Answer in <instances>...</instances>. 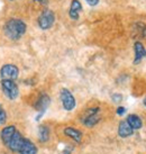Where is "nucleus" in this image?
Instances as JSON below:
<instances>
[{
  "mask_svg": "<svg viewBox=\"0 0 146 154\" xmlns=\"http://www.w3.org/2000/svg\"><path fill=\"white\" fill-rule=\"evenodd\" d=\"M27 26L25 22L19 18H10L8 19L4 26V33L6 37L11 41H18L22 38L23 35L26 33Z\"/></svg>",
  "mask_w": 146,
  "mask_h": 154,
  "instance_id": "obj_1",
  "label": "nucleus"
},
{
  "mask_svg": "<svg viewBox=\"0 0 146 154\" xmlns=\"http://www.w3.org/2000/svg\"><path fill=\"white\" fill-rule=\"evenodd\" d=\"M99 111H100V109L98 107L87 109L83 117H82V124L87 127H93L95 125H97L100 122Z\"/></svg>",
  "mask_w": 146,
  "mask_h": 154,
  "instance_id": "obj_2",
  "label": "nucleus"
},
{
  "mask_svg": "<svg viewBox=\"0 0 146 154\" xmlns=\"http://www.w3.org/2000/svg\"><path fill=\"white\" fill-rule=\"evenodd\" d=\"M55 22V14L52 11L51 9H45L42 11V14L39 15L38 17V26L41 29L43 30H47L50 29L53 24Z\"/></svg>",
  "mask_w": 146,
  "mask_h": 154,
  "instance_id": "obj_3",
  "label": "nucleus"
},
{
  "mask_svg": "<svg viewBox=\"0 0 146 154\" xmlns=\"http://www.w3.org/2000/svg\"><path fill=\"white\" fill-rule=\"evenodd\" d=\"M60 98H61V103H62V106L66 111H72L75 106H77V101H75V98L72 94V92L70 91L69 89L66 88H63L61 89L60 91Z\"/></svg>",
  "mask_w": 146,
  "mask_h": 154,
  "instance_id": "obj_4",
  "label": "nucleus"
},
{
  "mask_svg": "<svg viewBox=\"0 0 146 154\" xmlns=\"http://www.w3.org/2000/svg\"><path fill=\"white\" fill-rule=\"evenodd\" d=\"M1 88L6 97L10 100H15L19 94L17 83L13 80H1Z\"/></svg>",
  "mask_w": 146,
  "mask_h": 154,
  "instance_id": "obj_5",
  "label": "nucleus"
},
{
  "mask_svg": "<svg viewBox=\"0 0 146 154\" xmlns=\"http://www.w3.org/2000/svg\"><path fill=\"white\" fill-rule=\"evenodd\" d=\"M19 75V70L15 64H5L0 69V77L2 80H13L15 81Z\"/></svg>",
  "mask_w": 146,
  "mask_h": 154,
  "instance_id": "obj_6",
  "label": "nucleus"
},
{
  "mask_svg": "<svg viewBox=\"0 0 146 154\" xmlns=\"http://www.w3.org/2000/svg\"><path fill=\"white\" fill-rule=\"evenodd\" d=\"M50 103H51V98H50V96L46 94H42L39 96V98L37 99V101L35 103V109L38 111L39 115L37 116V118L36 119L38 120L39 117L43 115L45 110L47 109V107L50 106Z\"/></svg>",
  "mask_w": 146,
  "mask_h": 154,
  "instance_id": "obj_7",
  "label": "nucleus"
},
{
  "mask_svg": "<svg viewBox=\"0 0 146 154\" xmlns=\"http://www.w3.org/2000/svg\"><path fill=\"white\" fill-rule=\"evenodd\" d=\"M24 140H25V137L22 135V133L18 132V131H16V132H15V134L13 135V137H11L10 142H9V144L7 145V147H8L11 152L18 153V150L20 149V146H22Z\"/></svg>",
  "mask_w": 146,
  "mask_h": 154,
  "instance_id": "obj_8",
  "label": "nucleus"
},
{
  "mask_svg": "<svg viewBox=\"0 0 146 154\" xmlns=\"http://www.w3.org/2000/svg\"><path fill=\"white\" fill-rule=\"evenodd\" d=\"M134 52H135V57H134V64H138L146 57V48L142 44V42H135L134 44Z\"/></svg>",
  "mask_w": 146,
  "mask_h": 154,
  "instance_id": "obj_9",
  "label": "nucleus"
},
{
  "mask_svg": "<svg viewBox=\"0 0 146 154\" xmlns=\"http://www.w3.org/2000/svg\"><path fill=\"white\" fill-rule=\"evenodd\" d=\"M37 152H38L37 146L28 138L24 140L20 149L18 150V154H37Z\"/></svg>",
  "mask_w": 146,
  "mask_h": 154,
  "instance_id": "obj_10",
  "label": "nucleus"
},
{
  "mask_svg": "<svg viewBox=\"0 0 146 154\" xmlns=\"http://www.w3.org/2000/svg\"><path fill=\"white\" fill-rule=\"evenodd\" d=\"M16 131H17V129H16V127H15L14 125L5 126L4 128L1 129V132H0V138H1L2 143H4L6 146L9 144V142H10L11 137H13V135L15 134Z\"/></svg>",
  "mask_w": 146,
  "mask_h": 154,
  "instance_id": "obj_11",
  "label": "nucleus"
},
{
  "mask_svg": "<svg viewBox=\"0 0 146 154\" xmlns=\"http://www.w3.org/2000/svg\"><path fill=\"white\" fill-rule=\"evenodd\" d=\"M134 134V129L130 127V125L127 123V120H121L118 125V135L121 138H127Z\"/></svg>",
  "mask_w": 146,
  "mask_h": 154,
  "instance_id": "obj_12",
  "label": "nucleus"
},
{
  "mask_svg": "<svg viewBox=\"0 0 146 154\" xmlns=\"http://www.w3.org/2000/svg\"><path fill=\"white\" fill-rule=\"evenodd\" d=\"M64 135L65 136L70 137L71 140L75 142V143H81L82 141V132L79 131V129L74 128L72 126H69V127H65L64 128Z\"/></svg>",
  "mask_w": 146,
  "mask_h": 154,
  "instance_id": "obj_13",
  "label": "nucleus"
},
{
  "mask_svg": "<svg viewBox=\"0 0 146 154\" xmlns=\"http://www.w3.org/2000/svg\"><path fill=\"white\" fill-rule=\"evenodd\" d=\"M82 10V5L79 0H72L71 2V6H70V10H69V16L71 19L73 20H78L79 19V15H80V11Z\"/></svg>",
  "mask_w": 146,
  "mask_h": 154,
  "instance_id": "obj_14",
  "label": "nucleus"
},
{
  "mask_svg": "<svg viewBox=\"0 0 146 154\" xmlns=\"http://www.w3.org/2000/svg\"><path fill=\"white\" fill-rule=\"evenodd\" d=\"M127 123L130 125V127L135 131V129H141L143 127V122L141 119V117L135 114H130V115L127 116Z\"/></svg>",
  "mask_w": 146,
  "mask_h": 154,
  "instance_id": "obj_15",
  "label": "nucleus"
},
{
  "mask_svg": "<svg viewBox=\"0 0 146 154\" xmlns=\"http://www.w3.org/2000/svg\"><path fill=\"white\" fill-rule=\"evenodd\" d=\"M50 140V128L46 125H41L38 127V141L41 143H46Z\"/></svg>",
  "mask_w": 146,
  "mask_h": 154,
  "instance_id": "obj_16",
  "label": "nucleus"
},
{
  "mask_svg": "<svg viewBox=\"0 0 146 154\" xmlns=\"http://www.w3.org/2000/svg\"><path fill=\"white\" fill-rule=\"evenodd\" d=\"M134 30H136L138 36H146V25L144 23H137L134 25Z\"/></svg>",
  "mask_w": 146,
  "mask_h": 154,
  "instance_id": "obj_17",
  "label": "nucleus"
},
{
  "mask_svg": "<svg viewBox=\"0 0 146 154\" xmlns=\"http://www.w3.org/2000/svg\"><path fill=\"white\" fill-rule=\"evenodd\" d=\"M6 120H7V114H6V111H5L4 108L0 106V126H1V125H5Z\"/></svg>",
  "mask_w": 146,
  "mask_h": 154,
  "instance_id": "obj_18",
  "label": "nucleus"
},
{
  "mask_svg": "<svg viewBox=\"0 0 146 154\" xmlns=\"http://www.w3.org/2000/svg\"><path fill=\"white\" fill-rule=\"evenodd\" d=\"M111 99L114 103H120L121 100H123V96L119 94H115L111 96Z\"/></svg>",
  "mask_w": 146,
  "mask_h": 154,
  "instance_id": "obj_19",
  "label": "nucleus"
},
{
  "mask_svg": "<svg viewBox=\"0 0 146 154\" xmlns=\"http://www.w3.org/2000/svg\"><path fill=\"white\" fill-rule=\"evenodd\" d=\"M86 1L87 4L91 6V7H95V6H97L99 4V0H86Z\"/></svg>",
  "mask_w": 146,
  "mask_h": 154,
  "instance_id": "obj_20",
  "label": "nucleus"
},
{
  "mask_svg": "<svg viewBox=\"0 0 146 154\" xmlns=\"http://www.w3.org/2000/svg\"><path fill=\"white\" fill-rule=\"evenodd\" d=\"M125 112H126V108L125 107H118L117 108V115L123 116Z\"/></svg>",
  "mask_w": 146,
  "mask_h": 154,
  "instance_id": "obj_21",
  "label": "nucleus"
},
{
  "mask_svg": "<svg viewBox=\"0 0 146 154\" xmlns=\"http://www.w3.org/2000/svg\"><path fill=\"white\" fill-rule=\"evenodd\" d=\"M73 151V146H66L62 154H70Z\"/></svg>",
  "mask_w": 146,
  "mask_h": 154,
  "instance_id": "obj_22",
  "label": "nucleus"
},
{
  "mask_svg": "<svg viewBox=\"0 0 146 154\" xmlns=\"http://www.w3.org/2000/svg\"><path fill=\"white\" fill-rule=\"evenodd\" d=\"M33 1H35V2H44L45 0H33Z\"/></svg>",
  "mask_w": 146,
  "mask_h": 154,
  "instance_id": "obj_23",
  "label": "nucleus"
},
{
  "mask_svg": "<svg viewBox=\"0 0 146 154\" xmlns=\"http://www.w3.org/2000/svg\"><path fill=\"white\" fill-rule=\"evenodd\" d=\"M143 103H144V106H145V107H146V98L144 99V101H143Z\"/></svg>",
  "mask_w": 146,
  "mask_h": 154,
  "instance_id": "obj_24",
  "label": "nucleus"
},
{
  "mask_svg": "<svg viewBox=\"0 0 146 154\" xmlns=\"http://www.w3.org/2000/svg\"><path fill=\"white\" fill-rule=\"evenodd\" d=\"M11 1H13V0H11Z\"/></svg>",
  "mask_w": 146,
  "mask_h": 154,
  "instance_id": "obj_25",
  "label": "nucleus"
},
{
  "mask_svg": "<svg viewBox=\"0 0 146 154\" xmlns=\"http://www.w3.org/2000/svg\"><path fill=\"white\" fill-rule=\"evenodd\" d=\"M0 106H1V105H0Z\"/></svg>",
  "mask_w": 146,
  "mask_h": 154,
  "instance_id": "obj_26",
  "label": "nucleus"
}]
</instances>
